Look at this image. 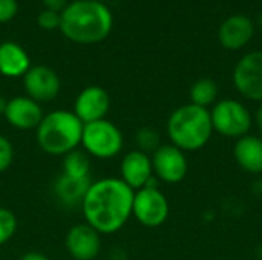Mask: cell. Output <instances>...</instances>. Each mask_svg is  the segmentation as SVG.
<instances>
[{
    "instance_id": "6da1fadb",
    "label": "cell",
    "mask_w": 262,
    "mask_h": 260,
    "mask_svg": "<svg viewBox=\"0 0 262 260\" xmlns=\"http://www.w3.org/2000/svg\"><path fill=\"white\" fill-rule=\"evenodd\" d=\"M135 192L120 178L92 181L80 205L84 222L101 236L118 233L132 218Z\"/></svg>"
},
{
    "instance_id": "7a4b0ae2",
    "label": "cell",
    "mask_w": 262,
    "mask_h": 260,
    "mask_svg": "<svg viewBox=\"0 0 262 260\" xmlns=\"http://www.w3.org/2000/svg\"><path fill=\"white\" fill-rule=\"evenodd\" d=\"M60 31L72 43L95 44L109 37L114 15L104 2L74 0L60 12Z\"/></svg>"
},
{
    "instance_id": "3957f363",
    "label": "cell",
    "mask_w": 262,
    "mask_h": 260,
    "mask_svg": "<svg viewBox=\"0 0 262 260\" xmlns=\"http://www.w3.org/2000/svg\"><path fill=\"white\" fill-rule=\"evenodd\" d=\"M166 133L170 144L184 153L204 149L213 135L210 110L192 103L177 107L167 118Z\"/></svg>"
},
{
    "instance_id": "277c9868",
    "label": "cell",
    "mask_w": 262,
    "mask_h": 260,
    "mask_svg": "<svg viewBox=\"0 0 262 260\" xmlns=\"http://www.w3.org/2000/svg\"><path fill=\"white\" fill-rule=\"evenodd\" d=\"M84 124L72 110L55 109L45 113L35 129L38 149L49 156H64L81 146Z\"/></svg>"
},
{
    "instance_id": "5b68a950",
    "label": "cell",
    "mask_w": 262,
    "mask_h": 260,
    "mask_svg": "<svg viewBox=\"0 0 262 260\" xmlns=\"http://www.w3.org/2000/svg\"><path fill=\"white\" fill-rule=\"evenodd\" d=\"M210 120L215 133L235 141L249 135L253 127V115L249 107L233 98L216 101L210 109Z\"/></svg>"
},
{
    "instance_id": "8992f818",
    "label": "cell",
    "mask_w": 262,
    "mask_h": 260,
    "mask_svg": "<svg viewBox=\"0 0 262 260\" xmlns=\"http://www.w3.org/2000/svg\"><path fill=\"white\" fill-rule=\"evenodd\" d=\"M83 150L97 159H112L123 152L124 136L120 127L107 118L84 124L81 135Z\"/></svg>"
},
{
    "instance_id": "52a82bcc",
    "label": "cell",
    "mask_w": 262,
    "mask_h": 260,
    "mask_svg": "<svg viewBox=\"0 0 262 260\" xmlns=\"http://www.w3.org/2000/svg\"><path fill=\"white\" fill-rule=\"evenodd\" d=\"M170 215V205L160 187H144L135 192L132 218L146 228H158L166 224Z\"/></svg>"
},
{
    "instance_id": "ba28073f",
    "label": "cell",
    "mask_w": 262,
    "mask_h": 260,
    "mask_svg": "<svg viewBox=\"0 0 262 260\" xmlns=\"http://www.w3.org/2000/svg\"><path fill=\"white\" fill-rule=\"evenodd\" d=\"M232 81L243 98L262 103V51H252L238 60Z\"/></svg>"
},
{
    "instance_id": "9c48e42d",
    "label": "cell",
    "mask_w": 262,
    "mask_h": 260,
    "mask_svg": "<svg viewBox=\"0 0 262 260\" xmlns=\"http://www.w3.org/2000/svg\"><path fill=\"white\" fill-rule=\"evenodd\" d=\"M154 175L160 182L180 184L186 179L189 172V161L183 150L172 144H161L152 155Z\"/></svg>"
},
{
    "instance_id": "30bf717a",
    "label": "cell",
    "mask_w": 262,
    "mask_h": 260,
    "mask_svg": "<svg viewBox=\"0 0 262 260\" xmlns=\"http://www.w3.org/2000/svg\"><path fill=\"white\" fill-rule=\"evenodd\" d=\"M21 81L25 95L37 101L38 104L54 101L61 90V80L58 74L46 64L31 66Z\"/></svg>"
},
{
    "instance_id": "8fae6325",
    "label": "cell",
    "mask_w": 262,
    "mask_h": 260,
    "mask_svg": "<svg viewBox=\"0 0 262 260\" xmlns=\"http://www.w3.org/2000/svg\"><path fill=\"white\" fill-rule=\"evenodd\" d=\"M64 247L71 259L95 260L101 253V234L89 224L80 222L68 230Z\"/></svg>"
},
{
    "instance_id": "7c38bea8",
    "label": "cell",
    "mask_w": 262,
    "mask_h": 260,
    "mask_svg": "<svg viewBox=\"0 0 262 260\" xmlns=\"http://www.w3.org/2000/svg\"><path fill=\"white\" fill-rule=\"evenodd\" d=\"M111 95L100 86H88L81 89L74 101L72 112L83 124L104 120L111 110Z\"/></svg>"
},
{
    "instance_id": "4fadbf2b",
    "label": "cell",
    "mask_w": 262,
    "mask_h": 260,
    "mask_svg": "<svg viewBox=\"0 0 262 260\" xmlns=\"http://www.w3.org/2000/svg\"><path fill=\"white\" fill-rule=\"evenodd\" d=\"M45 113L41 104L31 100L26 95H17L6 101V107L3 112L5 121L15 130L29 132L35 130L43 120Z\"/></svg>"
},
{
    "instance_id": "5bb4252c",
    "label": "cell",
    "mask_w": 262,
    "mask_h": 260,
    "mask_svg": "<svg viewBox=\"0 0 262 260\" xmlns=\"http://www.w3.org/2000/svg\"><path fill=\"white\" fill-rule=\"evenodd\" d=\"M154 178L155 175L150 155L135 149L123 156L120 162V179L134 192L144 188Z\"/></svg>"
},
{
    "instance_id": "9a60e30c",
    "label": "cell",
    "mask_w": 262,
    "mask_h": 260,
    "mask_svg": "<svg viewBox=\"0 0 262 260\" xmlns=\"http://www.w3.org/2000/svg\"><path fill=\"white\" fill-rule=\"evenodd\" d=\"M253 35L255 23L246 14H233L227 17L218 29V40L227 51H239L246 48Z\"/></svg>"
},
{
    "instance_id": "2e32d148",
    "label": "cell",
    "mask_w": 262,
    "mask_h": 260,
    "mask_svg": "<svg viewBox=\"0 0 262 260\" xmlns=\"http://www.w3.org/2000/svg\"><path fill=\"white\" fill-rule=\"evenodd\" d=\"M31 57L28 51L17 41L0 43V75L5 78H23L31 69Z\"/></svg>"
},
{
    "instance_id": "e0dca14e",
    "label": "cell",
    "mask_w": 262,
    "mask_h": 260,
    "mask_svg": "<svg viewBox=\"0 0 262 260\" xmlns=\"http://www.w3.org/2000/svg\"><path fill=\"white\" fill-rule=\"evenodd\" d=\"M233 158L241 170L253 176L262 175V138L246 135L235 141Z\"/></svg>"
},
{
    "instance_id": "ac0fdd59",
    "label": "cell",
    "mask_w": 262,
    "mask_h": 260,
    "mask_svg": "<svg viewBox=\"0 0 262 260\" xmlns=\"http://www.w3.org/2000/svg\"><path fill=\"white\" fill-rule=\"evenodd\" d=\"M91 182H92L91 178L89 179H77V178H71V176L64 175V173H60L52 184V192H54V196L57 198V201L63 207H66V208L80 207Z\"/></svg>"
},
{
    "instance_id": "d6986e66",
    "label": "cell",
    "mask_w": 262,
    "mask_h": 260,
    "mask_svg": "<svg viewBox=\"0 0 262 260\" xmlns=\"http://www.w3.org/2000/svg\"><path fill=\"white\" fill-rule=\"evenodd\" d=\"M61 173L77 178V179H89L91 178V156L84 150H74L63 156Z\"/></svg>"
},
{
    "instance_id": "ffe728a7",
    "label": "cell",
    "mask_w": 262,
    "mask_h": 260,
    "mask_svg": "<svg viewBox=\"0 0 262 260\" xmlns=\"http://www.w3.org/2000/svg\"><path fill=\"white\" fill-rule=\"evenodd\" d=\"M218 84L212 78H200L190 87V103L207 109L218 101Z\"/></svg>"
},
{
    "instance_id": "44dd1931",
    "label": "cell",
    "mask_w": 262,
    "mask_h": 260,
    "mask_svg": "<svg viewBox=\"0 0 262 260\" xmlns=\"http://www.w3.org/2000/svg\"><path fill=\"white\" fill-rule=\"evenodd\" d=\"M135 144H137V150L152 155L161 146V135L154 127L149 126L140 127L135 133Z\"/></svg>"
},
{
    "instance_id": "7402d4cb",
    "label": "cell",
    "mask_w": 262,
    "mask_h": 260,
    "mask_svg": "<svg viewBox=\"0 0 262 260\" xmlns=\"http://www.w3.org/2000/svg\"><path fill=\"white\" fill-rule=\"evenodd\" d=\"M18 221L12 210L0 207V247L8 244L17 233Z\"/></svg>"
},
{
    "instance_id": "603a6c76",
    "label": "cell",
    "mask_w": 262,
    "mask_h": 260,
    "mask_svg": "<svg viewBox=\"0 0 262 260\" xmlns=\"http://www.w3.org/2000/svg\"><path fill=\"white\" fill-rule=\"evenodd\" d=\"M14 156H15V150L12 141L0 133V175L9 170V167L14 162Z\"/></svg>"
},
{
    "instance_id": "cb8c5ba5",
    "label": "cell",
    "mask_w": 262,
    "mask_h": 260,
    "mask_svg": "<svg viewBox=\"0 0 262 260\" xmlns=\"http://www.w3.org/2000/svg\"><path fill=\"white\" fill-rule=\"evenodd\" d=\"M60 20H61V15L58 11H52L46 8L41 9L37 15V25L45 31H54L60 28Z\"/></svg>"
},
{
    "instance_id": "d4e9b609",
    "label": "cell",
    "mask_w": 262,
    "mask_h": 260,
    "mask_svg": "<svg viewBox=\"0 0 262 260\" xmlns=\"http://www.w3.org/2000/svg\"><path fill=\"white\" fill-rule=\"evenodd\" d=\"M18 12L17 0H0V25L9 23Z\"/></svg>"
},
{
    "instance_id": "484cf974",
    "label": "cell",
    "mask_w": 262,
    "mask_h": 260,
    "mask_svg": "<svg viewBox=\"0 0 262 260\" xmlns=\"http://www.w3.org/2000/svg\"><path fill=\"white\" fill-rule=\"evenodd\" d=\"M41 3H43V6L46 9H52V11L61 12L69 5V0H41Z\"/></svg>"
},
{
    "instance_id": "4316f807",
    "label": "cell",
    "mask_w": 262,
    "mask_h": 260,
    "mask_svg": "<svg viewBox=\"0 0 262 260\" xmlns=\"http://www.w3.org/2000/svg\"><path fill=\"white\" fill-rule=\"evenodd\" d=\"M107 260H129V254L123 248H114L109 251Z\"/></svg>"
},
{
    "instance_id": "83f0119b",
    "label": "cell",
    "mask_w": 262,
    "mask_h": 260,
    "mask_svg": "<svg viewBox=\"0 0 262 260\" xmlns=\"http://www.w3.org/2000/svg\"><path fill=\"white\" fill-rule=\"evenodd\" d=\"M20 260H51L46 254L40 253V251H28L25 254H21Z\"/></svg>"
},
{
    "instance_id": "f1b7e54d",
    "label": "cell",
    "mask_w": 262,
    "mask_h": 260,
    "mask_svg": "<svg viewBox=\"0 0 262 260\" xmlns=\"http://www.w3.org/2000/svg\"><path fill=\"white\" fill-rule=\"evenodd\" d=\"M253 124L256 126L258 132H259V136L262 138V103H259L255 115H253Z\"/></svg>"
},
{
    "instance_id": "f546056e",
    "label": "cell",
    "mask_w": 262,
    "mask_h": 260,
    "mask_svg": "<svg viewBox=\"0 0 262 260\" xmlns=\"http://www.w3.org/2000/svg\"><path fill=\"white\" fill-rule=\"evenodd\" d=\"M6 98L3 95H0V116H3V112H5V107H6Z\"/></svg>"
},
{
    "instance_id": "4dcf8cb0",
    "label": "cell",
    "mask_w": 262,
    "mask_h": 260,
    "mask_svg": "<svg viewBox=\"0 0 262 260\" xmlns=\"http://www.w3.org/2000/svg\"><path fill=\"white\" fill-rule=\"evenodd\" d=\"M256 259L262 260V247H259L258 251H256Z\"/></svg>"
},
{
    "instance_id": "1f68e13d",
    "label": "cell",
    "mask_w": 262,
    "mask_h": 260,
    "mask_svg": "<svg viewBox=\"0 0 262 260\" xmlns=\"http://www.w3.org/2000/svg\"><path fill=\"white\" fill-rule=\"evenodd\" d=\"M256 21H258V26L262 29V11L259 12V15H258V20H256Z\"/></svg>"
},
{
    "instance_id": "d6a6232c",
    "label": "cell",
    "mask_w": 262,
    "mask_h": 260,
    "mask_svg": "<svg viewBox=\"0 0 262 260\" xmlns=\"http://www.w3.org/2000/svg\"><path fill=\"white\" fill-rule=\"evenodd\" d=\"M95 2H103V0H95Z\"/></svg>"
}]
</instances>
